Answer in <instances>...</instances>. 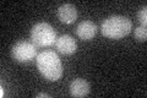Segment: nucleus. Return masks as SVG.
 Masks as SVG:
<instances>
[{
  "label": "nucleus",
  "mask_w": 147,
  "mask_h": 98,
  "mask_svg": "<svg viewBox=\"0 0 147 98\" xmlns=\"http://www.w3.org/2000/svg\"><path fill=\"white\" fill-rule=\"evenodd\" d=\"M37 69L44 78L49 81H58L63 75V65L60 58L53 50H44L36 58Z\"/></svg>",
  "instance_id": "nucleus-1"
},
{
  "label": "nucleus",
  "mask_w": 147,
  "mask_h": 98,
  "mask_svg": "<svg viewBox=\"0 0 147 98\" xmlns=\"http://www.w3.org/2000/svg\"><path fill=\"white\" fill-rule=\"evenodd\" d=\"M132 30V22L125 16H110L102 22V34L110 39H120L126 37Z\"/></svg>",
  "instance_id": "nucleus-2"
},
{
  "label": "nucleus",
  "mask_w": 147,
  "mask_h": 98,
  "mask_svg": "<svg viewBox=\"0 0 147 98\" xmlns=\"http://www.w3.org/2000/svg\"><path fill=\"white\" fill-rule=\"evenodd\" d=\"M32 43L37 47H49L57 42V32L47 22H39L32 27Z\"/></svg>",
  "instance_id": "nucleus-3"
},
{
  "label": "nucleus",
  "mask_w": 147,
  "mask_h": 98,
  "mask_svg": "<svg viewBox=\"0 0 147 98\" xmlns=\"http://www.w3.org/2000/svg\"><path fill=\"white\" fill-rule=\"evenodd\" d=\"M37 45H34L31 42L26 41H20L15 43V45L11 49V55L16 62L20 63H27L31 62L32 59H34L37 55Z\"/></svg>",
  "instance_id": "nucleus-4"
},
{
  "label": "nucleus",
  "mask_w": 147,
  "mask_h": 98,
  "mask_svg": "<svg viewBox=\"0 0 147 98\" xmlns=\"http://www.w3.org/2000/svg\"><path fill=\"white\" fill-rule=\"evenodd\" d=\"M55 48L58 49V52H60L61 54L65 55H71L76 52V42L72 38L71 36L69 34H64L60 36L59 38H57V42H55Z\"/></svg>",
  "instance_id": "nucleus-5"
},
{
  "label": "nucleus",
  "mask_w": 147,
  "mask_h": 98,
  "mask_svg": "<svg viewBox=\"0 0 147 98\" xmlns=\"http://www.w3.org/2000/svg\"><path fill=\"white\" fill-rule=\"evenodd\" d=\"M97 33V26L92 21H82L76 27V34L82 41H91Z\"/></svg>",
  "instance_id": "nucleus-6"
},
{
  "label": "nucleus",
  "mask_w": 147,
  "mask_h": 98,
  "mask_svg": "<svg viewBox=\"0 0 147 98\" xmlns=\"http://www.w3.org/2000/svg\"><path fill=\"white\" fill-rule=\"evenodd\" d=\"M58 17L64 23H74L77 18V10L72 4H63L58 9Z\"/></svg>",
  "instance_id": "nucleus-7"
},
{
  "label": "nucleus",
  "mask_w": 147,
  "mask_h": 98,
  "mask_svg": "<svg viewBox=\"0 0 147 98\" xmlns=\"http://www.w3.org/2000/svg\"><path fill=\"white\" fill-rule=\"evenodd\" d=\"M90 93V85L84 78H76L70 83V95L74 97H85Z\"/></svg>",
  "instance_id": "nucleus-8"
},
{
  "label": "nucleus",
  "mask_w": 147,
  "mask_h": 98,
  "mask_svg": "<svg viewBox=\"0 0 147 98\" xmlns=\"http://www.w3.org/2000/svg\"><path fill=\"white\" fill-rule=\"evenodd\" d=\"M134 38L139 42H145L147 39V30L144 26H139L134 31Z\"/></svg>",
  "instance_id": "nucleus-9"
},
{
  "label": "nucleus",
  "mask_w": 147,
  "mask_h": 98,
  "mask_svg": "<svg viewBox=\"0 0 147 98\" xmlns=\"http://www.w3.org/2000/svg\"><path fill=\"white\" fill-rule=\"evenodd\" d=\"M137 20L141 23V26L146 27L147 25V7L146 6L141 7L139 10V12H137Z\"/></svg>",
  "instance_id": "nucleus-10"
},
{
  "label": "nucleus",
  "mask_w": 147,
  "mask_h": 98,
  "mask_svg": "<svg viewBox=\"0 0 147 98\" xmlns=\"http://www.w3.org/2000/svg\"><path fill=\"white\" fill-rule=\"evenodd\" d=\"M39 97H45V98H49L50 96L48 95V93H44V92H42V93H38V95H37V98H39Z\"/></svg>",
  "instance_id": "nucleus-11"
}]
</instances>
